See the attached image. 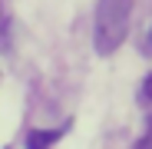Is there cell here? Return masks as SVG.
<instances>
[{
	"label": "cell",
	"instance_id": "7a4b0ae2",
	"mask_svg": "<svg viewBox=\"0 0 152 149\" xmlns=\"http://www.w3.org/2000/svg\"><path fill=\"white\" fill-rule=\"evenodd\" d=\"M60 136H63V129H46V133H43V129H37V133H30L27 146H30V149H46L50 142H56Z\"/></svg>",
	"mask_w": 152,
	"mask_h": 149
},
{
	"label": "cell",
	"instance_id": "6da1fadb",
	"mask_svg": "<svg viewBox=\"0 0 152 149\" xmlns=\"http://www.w3.org/2000/svg\"><path fill=\"white\" fill-rule=\"evenodd\" d=\"M129 13H132V0H96L93 46L99 57H109L122 46L126 33H129Z\"/></svg>",
	"mask_w": 152,
	"mask_h": 149
},
{
	"label": "cell",
	"instance_id": "277c9868",
	"mask_svg": "<svg viewBox=\"0 0 152 149\" xmlns=\"http://www.w3.org/2000/svg\"><path fill=\"white\" fill-rule=\"evenodd\" d=\"M136 149H152V129H149V133H145V136L136 142Z\"/></svg>",
	"mask_w": 152,
	"mask_h": 149
},
{
	"label": "cell",
	"instance_id": "3957f363",
	"mask_svg": "<svg viewBox=\"0 0 152 149\" xmlns=\"http://www.w3.org/2000/svg\"><path fill=\"white\" fill-rule=\"evenodd\" d=\"M142 96L152 103V73H149V76H145V83H142Z\"/></svg>",
	"mask_w": 152,
	"mask_h": 149
}]
</instances>
